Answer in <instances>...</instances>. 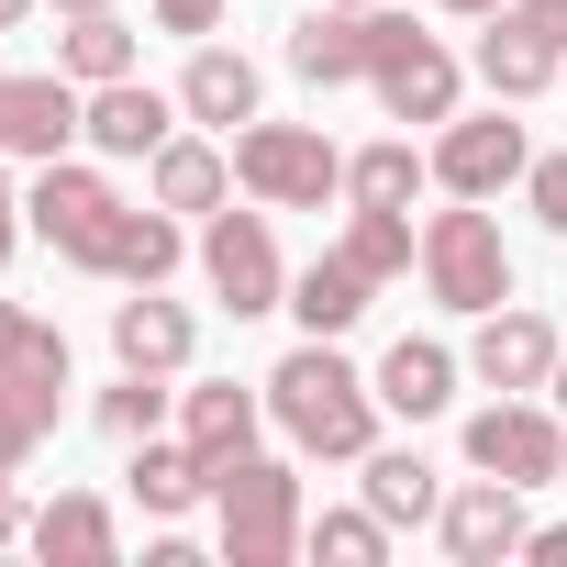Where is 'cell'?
Returning a JSON list of instances; mask_svg holds the SVG:
<instances>
[{"mask_svg": "<svg viewBox=\"0 0 567 567\" xmlns=\"http://www.w3.org/2000/svg\"><path fill=\"white\" fill-rule=\"evenodd\" d=\"M23 234H34V223H23V189H12V178H0V256H12Z\"/></svg>", "mask_w": 567, "mask_h": 567, "instance_id": "d6a6232c", "label": "cell"}, {"mask_svg": "<svg viewBox=\"0 0 567 567\" xmlns=\"http://www.w3.org/2000/svg\"><path fill=\"white\" fill-rule=\"evenodd\" d=\"M556 323L545 312H523V301H501V312H478V334H467V379H489V390H545L556 379Z\"/></svg>", "mask_w": 567, "mask_h": 567, "instance_id": "9a60e30c", "label": "cell"}, {"mask_svg": "<svg viewBox=\"0 0 567 567\" xmlns=\"http://www.w3.org/2000/svg\"><path fill=\"white\" fill-rule=\"evenodd\" d=\"M256 423H267V390H234V379H200V390H178V434H189V456H200L212 478L256 456Z\"/></svg>", "mask_w": 567, "mask_h": 567, "instance_id": "e0dca14e", "label": "cell"}, {"mask_svg": "<svg viewBox=\"0 0 567 567\" xmlns=\"http://www.w3.org/2000/svg\"><path fill=\"white\" fill-rule=\"evenodd\" d=\"M368 90H379V112H390V123H456V90H467V68H456L434 34H412V45H401V56H390Z\"/></svg>", "mask_w": 567, "mask_h": 567, "instance_id": "ac0fdd59", "label": "cell"}, {"mask_svg": "<svg viewBox=\"0 0 567 567\" xmlns=\"http://www.w3.org/2000/svg\"><path fill=\"white\" fill-rule=\"evenodd\" d=\"M112 357H123V368H156V379H178V368L200 357V323H189L178 301L134 290V301H112Z\"/></svg>", "mask_w": 567, "mask_h": 567, "instance_id": "7402d4cb", "label": "cell"}, {"mask_svg": "<svg viewBox=\"0 0 567 567\" xmlns=\"http://www.w3.org/2000/svg\"><path fill=\"white\" fill-rule=\"evenodd\" d=\"M301 556H323V567H379L390 556V523L357 501V512H312L301 523Z\"/></svg>", "mask_w": 567, "mask_h": 567, "instance_id": "f1b7e54d", "label": "cell"}, {"mask_svg": "<svg viewBox=\"0 0 567 567\" xmlns=\"http://www.w3.org/2000/svg\"><path fill=\"white\" fill-rule=\"evenodd\" d=\"M401 267H423V234H412V212H368V200H357V212H346V234H334V245H323V256L290 278V312H301V334H346V323H357V312L390 290V278H401Z\"/></svg>", "mask_w": 567, "mask_h": 567, "instance_id": "3957f363", "label": "cell"}, {"mask_svg": "<svg viewBox=\"0 0 567 567\" xmlns=\"http://www.w3.org/2000/svg\"><path fill=\"white\" fill-rule=\"evenodd\" d=\"M456 346H434V334H401L390 357H379V412H401V423H434L445 401H456Z\"/></svg>", "mask_w": 567, "mask_h": 567, "instance_id": "603a6c76", "label": "cell"}, {"mask_svg": "<svg viewBox=\"0 0 567 567\" xmlns=\"http://www.w3.org/2000/svg\"><path fill=\"white\" fill-rule=\"evenodd\" d=\"M23 523H34V512L12 501V467H0V545H23Z\"/></svg>", "mask_w": 567, "mask_h": 567, "instance_id": "e575fe53", "label": "cell"}, {"mask_svg": "<svg viewBox=\"0 0 567 567\" xmlns=\"http://www.w3.org/2000/svg\"><path fill=\"white\" fill-rule=\"evenodd\" d=\"M523 167H534L523 123H501V112H456V123H434V189H445V200H501Z\"/></svg>", "mask_w": 567, "mask_h": 567, "instance_id": "8fae6325", "label": "cell"}, {"mask_svg": "<svg viewBox=\"0 0 567 567\" xmlns=\"http://www.w3.org/2000/svg\"><path fill=\"white\" fill-rule=\"evenodd\" d=\"M523 556H534V567H567V523H545V534H523Z\"/></svg>", "mask_w": 567, "mask_h": 567, "instance_id": "836d02e7", "label": "cell"}, {"mask_svg": "<svg viewBox=\"0 0 567 567\" xmlns=\"http://www.w3.org/2000/svg\"><path fill=\"white\" fill-rule=\"evenodd\" d=\"M123 478H134V501H145L156 523H178V512H200V501H212V467L189 456V434H178V445H167V434H145Z\"/></svg>", "mask_w": 567, "mask_h": 567, "instance_id": "cb8c5ba5", "label": "cell"}, {"mask_svg": "<svg viewBox=\"0 0 567 567\" xmlns=\"http://www.w3.org/2000/svg\"><path fill=\"white\" fill-rule=\"evenodd\" d=\"M545 401H556V412H567V357H556V379H545Z\"/></svg>", "mask_w": 567, "mask_h": 567, "instance_id": "f35d334b", "label": "cell"}, {"mask_svg": "<svg viewBox=\"0 0 567 567\" xmlns=\"http://www.w3.org/2000/svg\"><path fill=\"white\" fill-rule=\"evenodd\" d=\"M145 200H167V212H223V200H234V145L167 134V145L145 156Z\"/></svg>", "mask_w": 567, "mask_h": 567, "instance_id": "44dd1931", "label": "cell"}, {"mask_svg": "<svg viewBox=\"0 0 567 567\" xmlns=\"http://www.w3.org/2000/svg\"><path fill=\"white\" fill-rule=\"evenodd\" d=\"M434 178V156H412V134H390V145H357L346 156V200H368V212H412V189Z\"/></svg>", "mask_w": 567, "mask_h": 567, "instance_id": "4316f807", "label": "cell"}, {"mask_svg": "<svg viewBox=\"0 0 567 567\" xmlns=\"http://www.w3.org/2000/svg\"><path fill=\"white\" fill-rule=\"evenodd\" d=\"M212 512H223V523H212L223 567H290V556H301V523H312V512H301V467L267 456V445L212 478Z\"/></svg>", "mask_w": 567, "mask_h": 567, "instance_id": "277c9868", "label": "cell"}, {"mask_svg": "<svg viewBox=\"0 0 567 567\" xmlns=\"http://www.w3.org/2000/svg\"><path fill=\"white\" fill-rule=\"evenodd\" d=\"M523 200H534L545 234H567V156H534V167H523Z\"/></svg>", "mask_w": 567, "mask_h": 567, "instance_id": "f546056e", "label": "cell"}, {"mask_svg": "<svg viewBox=\"0 0 567 567\" xmlns=\"http://www.w3.org/2000/svg\"><path fill=\"white\" fill-rule=\"evenodd\" d=\"M23 545H34L45 567H112V556H123V523H112L101 489H56V501L23 523Z\"/></svg>", "mask_w": 567, "mask_h": 567, "instance_id": "d6986e66", "label": "cell"}, {"mask_svg": "<svg viewBox=\"0 0 567 567\" xmlns=\"http://www.w3.org/2000/svg\"><path fill=\"white\" fill-rule=\"evenodd\" d=\"M34 12H45V0H0V34H23V23H34Z\"/></svg>", "mask_w": 567, "mask_h": 567, "instance_id": "d590c367", "label": "cell"}, {"mask_svg": "<svg viewBox=\"0 0 567 567\" xmlns=\"http://www.w3.org/2000/svg\"><path fill=\"white\" fill-rule=\"evenodd\" d=\"M412 34H423V23L390 12V0H323V12H301V34H290V68H301L312 90H346V79H379Z\"/></svg>", "mask_w": 567, "mask_h": 567, "instance_id": "8992f818", "label": "cell"}, {"mask_svg": "<svg viewBox=\"0 0 567 567\" xmlns=\"http://www.w3.org/2000/svg\"><path fill=\"white\" fill-rule=\"evenodd\" d=\"M357 467H368V512H379L390 534H412V523H434V512H445V489H434V467H423L412 445H368Z\"/></svg>", "mask_w": 567, "mask_h": 567, "instance_id": "d4e9b609", "label": "cell"}, {"mask_svg": "<svg viewBox=\"0 0 567 567\" xmlns=\"http://www.w3.org/2000/svg\"><path fill=\"white\" fill-rule=\"evenodd\" d=\"M267 423L290 434L301 456H334V467H357V456L379 445V379H357L334 334H301L290 357L267 368Z\"/></svg>", "mask_w": 567, "mask_h": 567, "instance_id": "7a4b0ae2", "label": "cell"}, {"mask_svg": "<svg viewBox=\"0 0 567 567\" xmlns=\"http://www.w3.org/2000/svg\"><path fill=\"white\" fill-rule=\"evenodd\" d=\"M556 23H567V0H556Z\"/></svg>", "mask_w": 567, "mask_h": 567, "instance_id": "ab89813d", "label": "cell"}, {"mask_svg": "<svg viewBox=\"0 0 567 567\" xmlns=\"http://www.w3.org/2000/svg\"><path fill=\"white\" fill-rule=\"evenodd\" d=\"M556 489H567V478H556Z\"/></svg>", "mask_w": 567, "mask_h": 567, "instance_id": "60d3db41", "label": "cell"}, {"mask_svg": "<svg viewBox=\"0 0 567 567\" xmlns=\"http://www.w3.org/2000/svg\"><path fill=\"white\" fill-rule=\"evenodd\" d=\"M56 412H68V334L45 323L12 368H0V467H23V456L56 434Z\"/></svg>", "mask_w": 567, "mask_h": 567, "instance_id": "7c38bea8", "label": "cell"}, {"mask_svg": "<svg viewBox=\"0 0 567 567\" xmlns=\"http://www.w3.org/2000/svg\"><path fill=\"white\" fill-rule=\"evenodd\" d=\"M467 467H489V478H512V489L567 478V412H556L545 390H501L489 412H467Z\"/></svg>", "mask_w": 567, "mask_h": 567, "instance_id": "ba28073f", "label": "cell"}, {"mask_svg": "<svg viewBox=\"0 0 567 567\" xmlns=\"http://www.w3.org/2000/svg\"><path fill=\"white\" fill-rule=\"evenodd\" d=\"M423 290H434L445 312H467V323L512 301V245H501V223H489L478 200H456V212L423 223Z\"/></svg>", "mask_w": 567, "mask_h": 567, "instance_id": "52a82bcc", "label": "cell"}, {"mask_svg": "<svg viewBox=\"0 0 567 567\" xmlns=\"http://www.w3.org/2000/svg\"><path fill=\"white\" fill-rule=\"evenodd\" d=\"M45 12H123V0H45Z\"/></svg>", "mask_w": 567, "mask_h": 567, "instance_id": "74e56055", "label": "cell"}, {"mask_svg": "<svg viewBox=\"0 0 567 567\" xmlns=\"http://www.w3.org/2000/svg\"><path fill=\"white\" fill-rule=\"evenodd\" d=\"M200 278H212V301H223L234 323H256V312H290V267H278L267 200H256V212H212V223H200Z\"/></svg>", "mask_w": 567, "mask_h": 567, "instance_id": "9c48e42d", "label": "cell"}, {"mask_svg": "<svg viewBox=\"0 0 567 567\" xmlns=\"http://www.w3.org/2000/svg\"><path fill=\"white\" fill-rule=\"evenodd\" d=\"M79 79L68 68H45V79H12L0 68V156H23V167H45V156H68L79 145Z\"/></svg>", "mask_w": 567, "mask_h": 567, "instance_id": "5bb4252c", "label": "cell"}, {"mask_svg": "<svg viewBox=\"0 0 567 567\" xmlns=\"http://www.w3.org/2000/svg\"><path fill=\"white\" fill-rule=\"evenodd\" d=\"M23 223H34L79 278H123V290H167V267L189 256L167 200H123L101 167H68V156H45V167H34Z\"/></svg>", "mask_w": 567, "mask_h": 567, "instance_id": "6da1fadb", "label": "cell"}, {"mask_svg": "<svg viewBox=\"0 0 567 567\" xmlns=\"http://www.w3.org/2000/svg\"><path fill=\"white\" fill-rule=\"evenodd\" d=\"M56 68H68L79 90H101V79H134V23H123V12H68V34H56Z\"/></svg>", "mask_w": 567, "mask_h": 567, "instance_id": "484cf974", "label": "cell"}, {"mask_svg": "<svg viewBox=\"0 0 567 567\" xmlns=\"http://www.w3.org/2000/svg\"><path fill=\"white\" fill-rule=\"evenodd\" d=\"M156 34H189V45H212V34H223V0H156Z\"/></svg>", "mask_w": 567, "mask_h": 567, "instance_id": "4dcf8cb0", "label": "cell"}, {"mask_svg": "<svg viewBox=\"0 0 567 567\" xmlns=\"http://www.w3.org/2000/svg\"><path fill=\"white\" fill-rule=\"evenodd\" d=\"M34 334H45V312H23V301H0V368H12V357H23Z\"/></svg>", "mask_w": 567, "mask_h": 567, "instance_id": "1f68e13d", "label": "cell"}, {"mask_svg": "<svg viewBox=\"0 0 567 567\" xmlns=\"http://www.w3.org/2000/svg\"><path fill=\"white\" fill-rule=\"evenodd\" d=\"M178 123H189V112H178L167 90H145V79H101V90L79 101V134H90L101 156H156Z\"/></svg>", "mask_w": 567, "mask_h": 567, "instance_id": "2e32d148", "label": "cell"}, {"mask_svg": "<svg viewBox=\"0 0 567 567\" xmlns=\"http://www.w3.org/2000/svg\"><path fill=\"white\" fill-rule=\"evenodd\" d=\"M167 401H178V390H167L156 368H123V379H112L90 412H101V434H112V445H145V434L167 423Z\"/></svg>", "mask_w": 567, "mask_h": 567, "instance_id": "83f0119b", "label": "cell"}, {"mask_svg": "<svg viewBox=\"0 0 567 567\" xmlns=\"http://www.w3.org/2000/svg\"><path fill=\"white\" fill-rule=\"evenodd\" d=\"M567 68V23H556V0H501L489 34H478V79L489 101H545Z\"/></svg>", "mask_w": 567, "mask_h": 567, "instance_id": "30bf717a", "label": "cell"}, {"mask_svg": "<svg viewBox=\"0 0 567 567\" xmlns=\"http://www.w3.org/2000/svg\"><path fill=\"white\" fill-rule=\"evenodd\" d=\"M178 112H189V123H212V134L256 123V112H267V79H256V56H234V45H200V56H189V79H178Z\"/></svg>", "mask_w": 567, "mask_h": 567, "instance_id": "ffe728a7", "label": "cell"}, {"mask_svg": "<svg viewBox=\"0 0 567 567\" xmlns=\"http://www.w3.org/2000/svg\"><path fill=\"white\" fill-rule=\"evenodd\" d=\"M234 189L245 200H267V212H323V200H346V156L323 145V123H245L234 134Z\"/></svg>", "mask_w": 567, "mask_h": 567, "instance_id": "5b68a950", "label": "cell"}, {"mask_svg": "<svg viewBox=\"0 0 567 567\" xmlns=\"http://www.w3.org/2000/svg\"><path fill=\"white\" fill-rule=\"evenodd\" d=\"M445 12H456V23H489V12H501V0H445Z\"/></svg>", "mask_w": 567, "mask_h": 567, "instance_id": "8d00e7d4", "label": "cell"}, {"mask_svg": "<svg viewBox=\"0 0 567 567\" xmlns=\"http://www.w3.org/2000/svg\"><path fill=\"white\" fill-rule=\"evenodd\" d=\"M523 534H534V523H523V489H512V478H489V467H478V478H456V489H445V512H434V545H445L456 567H501V556H523Z\"/></svg>", "mask_w": 567, "mask_h": 567, "instance_id": "4fadbf2b", "label": "cell"}]
</instances>
